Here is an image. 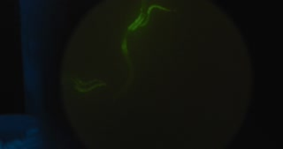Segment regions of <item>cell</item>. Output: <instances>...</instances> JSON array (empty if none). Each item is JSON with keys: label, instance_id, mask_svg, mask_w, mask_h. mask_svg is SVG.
<instances>
[{"label": "cell", "instance_id": "obj_1", "mask_svg": "<svg viewBox=\"0 0 283 149\" xmlns=\"http://www.w3.org/2000/svg\"><path fill=\"white\" fill-rule=\"evenodd\" d=\"M145 19H146V16H145L144 13H140V15L138 16V18H137V19H135L134 22H133L128 27V30H131V31L136 30V29L138 28V27L142 25V23H143V21L145 20Z\"/></svg>", "mask_w": 283, "mask_h": 149}, {"label": "cell", "instance_id": "obj_2", "mask_svg": "<svg viewBox=\"0 0 283 149\" xmlns=\"http://www.w3.org/2000/svg\"><path fill=\"white\" fill-rule=\"evenodd\" d=\"M103 85H105V83H103V84H101V85L100 84H97V85H96V86H94V87H89V88H86V89H85V88H81V87H75V89H77V90L80 91V92H89V91H90L91 89L96 88V87H97L103 86Z\"/></svg>", "mask_w": 283, "mask_h": 149}, {"label": "cell", "instance_id": "obj_3", "mask_svg": "<svg viewBox=\"0 0 283 149\" xmlns=\"http://www.w3.org/2000/svg\"><path fill=\"white\" fill-rule=\"evenodd\" d=\"M121 49H122V51L125 53V54H127V53H128V50H127V41L126 38L124 39L122 44H121Z\"/></svg>", "mask_w": 283, "mask_h": 149}]
</instances>
